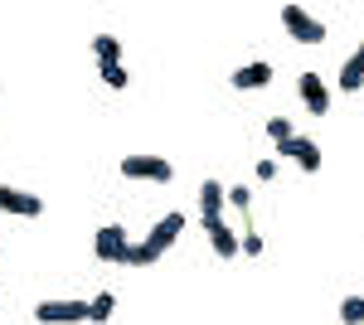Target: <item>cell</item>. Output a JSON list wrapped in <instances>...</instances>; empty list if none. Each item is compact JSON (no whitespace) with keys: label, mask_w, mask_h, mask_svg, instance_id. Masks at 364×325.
Listing matches in <instances>:
<instances>
[{"label":"cell","mask_w":364,"mask_h":325,"mask_svg":"<svg viewBox=\"0 0 364 325\" xmlns=\"http://www.w3.org/2000/svg\"><path fill=\"white\" fill-rule=\"evenodd\" d=\"M272 175H282L277 161H257V180H272Z\"/></svg>","instance_id":"21"},{"label":"cell","mask_w":364,"mask_h":325,"mask_svg":"<svg viewBox=\"0 0 364 325\" xmlns=\"http://www.w3.org/2000/svg\"><path fill=\"white\" fill-rule=\"evenodd\" d=\"M112 311H117V297H112V292H97V297L87 301V321H97V325L112 321Z\"/></svg>","instance_id":"12"},{"label":"cell","mask_w":364,"mask_h":325,"mask_svg":"<svg viewBox=\"0 0 364 325\" xmlns=\"http://www.w3.org/2000/svg\"><path fill=\"white\" fill-rule=\"evenodd\" d=\"M296 92H301V107H306L311 117H326V112H331V92H326V82L316 78V73H301V78H296Z\"/></svg>","instance_id":"8"},{"label":"cell","mask_w":364,"mask_h":325,"mask_svg":"<svg viewBox=\"0 0 364 325\" xmlns=\"http://www.w3.org/2000/svg\"><path fill=\"white\" fill-rule=\"evenodd\" d=\"M340 87H345V92H360V87H364V73L355 68V63H345V68H340Z\"/></svg>","instance_id":"17"},{"label":"cell","mask_w":364,"mask_h":325,"mask_svg":"<svg viewBox=\"0 0 364 325\" xmlns=\"http://www.w3.org/2000/svg\"><path fill=\"white\" fill-rule=\"evenodd\" d=\"M127 180H156V185H170L175 180V170H170L166 156H122V165H117Z\"/></svg>","instance_id":"1"},{"label":"cell","mask_w":364,"mask_h":325,"mask_svg":"<svg viewBox=\"0 0 364 325\" xmlns=\"http://www.w3.org/2000/svg\"><path fill=\"white\" fill-rule=\"evenodd\" d=\"M350 63H355V68H360V73H364V39H360V49L350 54Z\"/></svg>","instance_id":"22"},{"label":"cell","mask_w":364,"mask_h":325,"mask_svg":"<svg viewBox=\"0 0 364 325\" xmlns=\"http://www.w3.org/2000/svg\"><path fill=\"white\" fill-rule=\"evenodd\" d=\"M209 243H214L219 257H238V233H233L228 223H214V228H209Z\"/></svg>","instance_id":"11"},{"label":"cell","mask_w":364,"mask_h":325,"mask_svg":"<svg viewBox=\"0 0 364 325\" xmlns=\"http://www.w3.org/2000/svg\"><path fill=\"white\" fill-rule=\"evenodd\" d=\"M267 136H272V141L282 146L287 136H296V132H291V122H287V117H272V122H267Z\"/></svg>","instance_id":"19"},{"label":"cell","mask_w":364,"mask_h":325,"mask_svg":"<svg viewBox=\"0 0 364 325\" xmlns=\"http://www.w3.org/2000/svg\"><path fill=\"white\" fill-rule=\"evenodd\" d=\"M97 78L122 92V87H127V68H122V63H97Z\"/></svg>","instance_id":"15"},{"label":"cell","mask_w":364,"mask_h":325,"mask_svg":"<svg viewBox=\"0 0 364 325\" xmlns=\"http://www.w3.org/2000/svg\"><path fill=\"white\" fill-rule=\"evenodd\" d=\"M228 204H233V209H248V204H252V190H248V185H233V190H228Z\"/></svg>","instance_id":"20"},{"label":"cell","mask_w":364,"mask_h":325,"mask_svg":"<svg viewBox=\"0 0 364 325\" xmlns=\"http://www.w3.org/2000/svg\"><path fill=\"white\" fill-rule=\"evenodd\" d=\"M282 25H287V34H291L296 44H321V39H326V25L311 20L301 5H282Z\"/></svg>","instance_id":"2"},{"label":"cell","mask_w":364,"mask_h":325,"mask_svg":"<svg viewBox=\"0 0 364 325\" xmlns=\"http://www.w3.org/2000/svg\"><path fill=\"white\" fill-rule=\"evenodd\" d=\"M180 233H185V214H180V209H170V214H161V223H156V228L146 233V247H151V252L161 257V252H166V247L175 243Z\"/></svg>","instance_id":"7"},{"label":"cell","mask_w":364,"mask_h":325,"mask_svg":"<svg viewBox=\"0 0 364 325\" xmlns=\"http://www.w3.org/2000/svg\"><path fill=\"white\" fill-rule=\"evenodd\" d=\"M238 252H243V257H257V252H262V233H257V228H248V233L238 238Z\"/></svg>","instance_id":"18"},{"label":"cell","mask_w":364,"mask_h":325,"mask_svg":"<svg viewBox=\"0 0 364 325\" xmlns=\"http://www.w3.org/2000/svg\"><path fill=\"white\" fill-rule=\"evenodd\" d=\"M0 214L39 218V214H44V199H39V194H25V190H15V185H0Z\"/></svg>","instance_id":"6"},{"label":"cell","mask_w":364,"mask_h":325,"mask_svg":"<svg viewBox=\"0 0 364 325\" xmlns=\"http://www.w3.org/2000/svg\"><path fill=\"white\" fill-rule=\"evenodd\" d=\"M34 321L39 325H78V321H87V301H39Z\"/></svg>","instance_id":"3"},{"label":"cell","mask_w":364,"mask_h":325,"mask_svg":"<svg viewBox=\"0 0 364 325\" xmlns=\"http://www.w3.org/2000/svg\"><path fill=\"white\" fill-rule=\"evenodd\" d=\"M277 151H282V156H291V161L301 165L306 175H316V170H321V146H316V141H306V136H287Z\"/></svg>","instance_id":"9"},{"label":"cell","mask_w":364,"mask_h":325,"mask_svg":"<svg viewBox=\"0 0 364 325\" xmlns=\"http://www.w3.org/2000/svg\"><path fill=\"white\" fill-rule=\"evenodd\" d=\"M267 82H272V63H262V58H257V63H243V68L233 73V87H238V92H257V87H267Z\"/></svg>","instance_id":"10"},{"label":"cell","mask_w":364,"mask_h":325,"mask_svg":"<svg viewBox=\"0 0 364 325\" xmlns=\"http://www.w3.org/2000/svg\"><path fill=\"white\" fill-rule=\"evenodd\" d=\"M224 204H228V190L219 180H204V185H199V223H204V233H209L214 223H224Z\"/></svg>","instance_id":"4"},{"label":"cell","mask_w":364,"mask_h":325,"mask_svg":"<svg viewBox=\"0 0 364 325\" xmlns=\"http://www.w3.org/2000/svg\"><path fill=\"white\" fill-rule=\"evenodd\" d=\"M92 54H97V63H122V39L97 34V39H92Z\"/></svg>","instance_id":"13"},{"label":"cell","mask_w":364,"mask_h":325,"mask_svg":"<svg viewBox=\"0 0 364 325\" xmlns=\"http://www.w3.org/2000/svg\"><path fill=\"white\" fill-rule=\"evenodd\" d=\"M127 233H122V223H102L97 228V238H92V252H97V262H127Z\"/></svg>","instance_id":"5"},{"label":"cell","mask_w":364,"mask_h":325,"mask_svg":"<svg viewBox=\"0 0 364 325\" xmlns=\"http://www.w3.org/2000/svg\"><path fill=\"white\" fill-rule=\"evenodd\" d=\"M340 321L345 325H364V297H345L340 301Z\"/></svg>","instance_id":"14"},{"label":"cell","mask_w":364,"mask_h":325,"mask_svg":"<svg viewBox=\"0 0 364 325\" xmlns=\"http://www.w3.org/2000/svg\"><path fill=\"white\" fill-rule=\"evenodd\" d=\"M151 262H156V252H151L146 243H132V247H127V267H151Z\"/></svg>","instance_id":"16"}]
</instances>
